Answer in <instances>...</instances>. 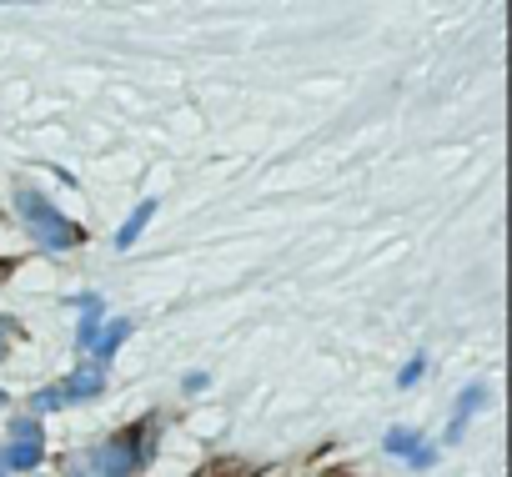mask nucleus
<instances>
[{
	"label": "nucleus",
	"mask_w": 512,
	"mask_h": 477,
	"mask_svg": "<svg viewBox=\"0 0 512 477\" xmlns=\"http://www.w3.org/2000/svg\"><path fill=\"white\" fill-rule=\"evenodd\" d=\"M482 402H487V387H482V382L462 387V397H457V407H452V427H447V437H442V442H457V437L467 432V417H472Z\"/></svg>",
	"instance_id": "obj_5"
},
{
	"label": "nucleus",
	"mask_w": 512,
	"mask_h": 477,
	"mask_svg": "<svg viewBox=\"0 0 512 477\" xmlns=\"http://www.w3.org/2000/svg\"><path fill=\"white\" fill-rule=\"evenodd\" d=\"M422 372H427V352H417V357H412V362H407V367L397 372V387H412V382H417Z\"/></svg>",
	"instance_id": "obj_10"
},
{
	"label": "nucleus",
	"mask_w": 512,
	"mask_h": 477,
	"mask_svg": "<svg viewBox=\"0 0 512 477\" xmlns=\"http://www.w3.org/2000/svg\"><path fill=\"white\" fill-rule=\"evenodd\" d=\"M382 447H387V452H397V457H407V462H412V457H417V447H422V442H417V432H412V427H392V432H387V437H382Z\"/></svg>",
	"instance_id": "obj_9"
},
{
	"label": "nucleus",
	"mask_w": 512,
	"mask_h": 477,
	"mask_svg": "<svg viewBox=\"0 0 512 477\" xmlns=\"http://www.w3.org/2000/svg\"><path fill=\"white\" fill-rule=\"evenodd\" d=\"M101 387H106V367H81L76 377H66V382H56V387H46V392H36L31 397V407L36 412H61V407H71V402H91V397H101Z\"/></svg>",
	"instance_id": "obj_2"
},
{
	"label": "nucleus",
	"mask_w": 512,
	"mask_h": 477,
	"mask_svg": "<svg viewBox=\"0 0 512 477\" xmlns=\"http://www.w3.org/2000/svg\"><path fill=\"white\" fill-rule=\"evenodd\" d=\"M0 402H6V392H0Z\"/></svg>",
	"instance_id": "obj_13"
},
{
	"label": "nucleus",
	"mask_w": 512,
	"mask_h": 477,
	"mask_svg": "<svg viewBox=\"0 0 512 477\" xmlns=\"http://www.w3.org/2000/svg\"><path fill=\"white\" fill-rule=\"evenodd\" d=\"M41 427L31 422V417H21L16 427H11V447H0V467L6 472H31L36 462H41Z\"/></svg>",
	"instance_id": "obj_4"
},
{
	"label": "nucleus",
	"mask_w": 512,
	"mask_h": 477,
	"mask_svg": "<svg viewBox=\"0 0 512 477\" xmlns=\"http://www.w3.org/2000/svg\"><path fill=\"white\" fill-rule=\"evenodd\" d=\"M0 357H6V337H0Z\"/></svg>",
	"instance_id": "obj_12"
},
{
	"label": "nucleus",
	"mask_w": 512,
	"mask_h": 477,
	"mask_svg": "<svg viewBox=\"0 0 512 477\" xmlns=\"http://www.w3.org/2000/svg\"><path fill=\"white\" fill-rule=\"evenodd\" d=\"M181 387H186V392H196V387H206V372H186V377H181Z\"/></svg>",
	"instance_id": "obj_11"
},
{
	"label": "nucleus",
	"mask_w": 512,
	"mask_h": 477,
	"mask_svg": "<svg viewBox=\"0 0 512 477\" xmlns=\"http://www.w3.org/2000/svg\"><path fill=\"white\" fill-rule=\"evenodd\" d=\"M151 216H156V196L136 201V211H131V216H126V226L116 231V247H121V252H131V247L141 242V231H146V221H151Z\"/></svg>",
	"instance_id": "obj_6"
},
{
	"label": "nucleus",
	"mask_w": 512,
	"mask_h": 477,
	"mask_svg": "<svg viewBox=\"0 0 512 477\" xmlns=\"http://www.w3.org/2000/svg\"><path fill=\"white\" fill-rule=\"evenodd\" d=\"M76 307H81V347H91V342H96V327H101V312H106V302H101L96 292H86Z\"/></svg>",
	"instance_id": "obj_8"
},
{
	"label": "nucleus",
	"mask_w": 512,
	"mask_h": 477,
	"mask_svg": "<svg viewBox=\"0 0 512 477\" xmlns=\"http://www.w3.org/2000/svg\"><path fill=\"white\" fill-rule=\"evenodd\" d=\"M146 427H151V422H136L126 437H111V442L91 457V462H96V477H131V472L146 462V447H141Z\"/></svg>",
	"instance_id": "obj_3"
},
{
	"label": "nucleus",
	"mask_w": 512,
	"mask_h": 477,
	"mask_svg": "<svg viewBox=\"0 0 512 477\" xmlns=\"http://www.w3.org/2000/svg\"><path fill=\"white\" fill-rule=\"evenodd\" d=\"M16 211L26 216V226L36 231V242L46 247V252H71L76 242H86V231L71 221V216H61L41 191H31V186H21L16 191Z\"/></svg>",
	"instance_id": "obj_1"
},
{
	"label": "nucleus",
	"mask_w": 512,
	"mask_h": 477,
	"mask_svg": "<svg viewBox=\"0 0 512 477\" xmlns=\"http://www.w3.org/2000/svg\"><path fill=\"white\" fill-rule=\"evenodd\" d=\"M131 337V322L126 317H116V322H106L101 332H96V342H91V352H96V367H106L111 357H116V347Z\"/></svg>",
	"instance_id": "obj_7"
}]
</instances>
